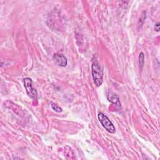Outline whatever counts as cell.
Instances as JSON below:
<instances>
[{"mask_svg": "<svg viewBox=\"0 0 160 160\" xmlns=\"http://www.w3.org/2000/svg\"><path fill=\"white\" fill-rule=\"evenodd\" d=\"M91 72L94 82L96 86H100L102 83V71L96 59L94 60L91 66Z\"/></svg>", "mask_w": 160, "mask_h": 160, "instance_id": "cell-1", "label": "cell"}, {"mask_svg": "<svg viewBox=\"0 0 160 160\" xmlns=\"http://www.w3.org/2000/svg\"><path fill=\"white\" fill-rule=\"evenodd\" d=\"M98 117L101 124L108 132L110 133L115 132L116 129L114 125L106 115H104L102 112H99L98 115Z\"/></svg>", "mask_w": 160, "mask_h": 160, "instance_id": "cell-2", "label": "cell"}, {"mask_svg": "<svg viewBox=\"0 0 160 160\" xmlns=\"http://www.w3.org/2000/svg\"><path fill=\"white\" fill-rule=\"evenodd\" d=\"M23 82L28 95L31 98L36 99L38 96V92L32 85V79L29 78H26L23 79Z\"/></svg>", "mask_w": 160, "mask_h": 160, "instance_id": "cell-3", "label": "cell"}, {"mask_svg": "<svg viewBox=\"0 0 160 160\" xmlns=\"http://www.w3.org/2000/svg\"><path fill=\"white\" fill-rule=\"evenodd\" d=\"M53 59L56 63L61 67H65L67 66L68 61L64 56L60 54H55L53 56Z\"/></svg>", "mask_w": 160, "mask_h": 160, "instance_id": "cell-4", "label": "cell"}, {"mask_svg": "<svg viewBox=\"0 0 160 160\" xmlns=\"http://www.w3.org/2000/svg\"><path fill=\"white\" fill-rule=\"evenodd\" d=\"M107 98L109 102L119 106H121V103L119 102V99L118 96L112 91H109L107 94Z\"/></svg>", "mask_w": 160, "mask_h": 160, "instance_id": "cell-5", "label": "cell"}, {"mask_svg": "<svg viewBox=\"0 0 160 160\" xmlns=\"http://www.w3.org/2000/svg\"><path fill=\"white\" fill-rule=\"evenodd\" d=\"M144 63V56L143 52H141L139 56V67L141 69H142L143 65Z\"/></svg>", "mask_w": 160, "mask_h": 160, "instance_id": "cell-6", "label": "cell"}, {"mask_svg": "<svg viewBox=\"0 0 160 160\" xmlns=\"http://www.w3.org/2000/svg\"><path fill=\"white\" fill-rule=\"evenodd\" d=\"M51 107L56 112H60L62 111V108H60L59 106H58L56 104H55L54 102L52 101H51Z\"/></svg>", "mask_w": 160, "mask_h": 160, "instance_id": "cell-7", "label": "cell"}, {"mask_svg": "<svg viewBox=\"0 0 160 160\" xmlns=\"http://www.w3.org/2000/svg\"><path fill=\"white\" fill-rule=\"evenodd\" d=\"M154 30L157 32L159 31V22H157L154 26Z\"/></svg>", "mask_w": 160, "mask_h": 160, "instance_id": "cell-8", "label": "cell"}]
</instances>
